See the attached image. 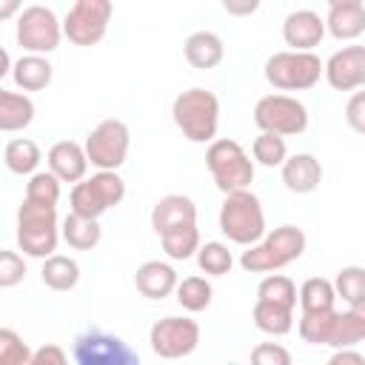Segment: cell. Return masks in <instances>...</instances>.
Wrapping results in <instances>:
<instances>
[{"mask_svg":"<svg viewBox=\"0 0 365 365\" xmlns=\"http://www.w3.org/2000/svg\"><path fill=\"white\" fill-rule=\"evenodd\" d=\"M305 231L294 222H282L268 231L257 245L240 254V268L245 274H277L279 268L297 262L305 254Z\"/></svg>","mask_w":365,"mask_h":365,"instance_id":"cell-1","label":"cell"},{"mask_svg":"<svg viewBox=\"0 0 365 365\" xmlns=\"http://www.w3.org/2000/svg\"><path fill=\"white\" fill-rule=\"evenodd\" d=\"M171 117L188 143L211 145L217 140V128H220V100L214 91H208L202 86H191L174 97Z\"/></svg>","mask_w":365,"mask_h":365,"instance_id":"cell-2","label":"cell"},{"mask_svg":"<svg viewBox=\"0 0 365 365\" xmlns=\"http://www.w3.org/2000/svg\"><path fill=\"white\" fill-rule=\"evenodd\" d=\"M57 220V205H43L23 200L17 208V248L26 257L48 259L57 251V242L63 240Z\"/></svg>","mask_w":365,"mask_h":365,"instance_id":"cell-3","label":"cell"},{"mask_svg":"<svg viewBox=\"0 0 365 365\" xmlns=\"http://www.w3.org/2000/svg\"><path fill=\"white\" fill-rule=\"evenodd\" d=\"M220 231L225 234L228 242L234 245H257L268 228H265V211H262V202L259 197L245 188V191H234V194H225L222 205H220Z\"/></svg>","mask_w":365,"mask_h":365,"instance_id":"cell-4","label":"cell"},{"mask_svg":"<svg viewBox=\"0 0 365 365\" xmlns=\"http://www.w3.org/2000/svg\"><path fill=\"white\" fill-rule=\"evenodd\" d=\"M205 168L214 177V185L222 194H234V191H245L254 182V160L248 157V151L231 140V137H217L208 148H205Z\"/></svg>","mask_w":365,"mask_h":365,"instance_id":"cell-5","label":"cell"},{"mask_svg":"<svg viewBox=\"0 0 365 365\" xmlns=\"http://www.w3.org/2000/svg\"><path fill=\"white\" fill-rule=\"evenodd\" d=\"M325 77V63L314 51H277L265 60V80L277 91H308Z\"/></svg>","mask_w":365,"mask_h":365,"instance_id":"cell-6","label":"cell"},{"mask_svg":"<svg viewBox=\"0 0 365 365\" xmlns=\"http://www.w3.org/2000/svg\"><path fill=\"white\" fill-rule=\"evenodd\" d=\"M123 197H125V180L117 171H94L83 182L71 185L68 202H71V214L100 220L108 208L120 205Z\"/></svg>","mask_w":365,"mask_h":365,"instance_id":"cell-7","label":"cell"},{"mask_svg":"<svg viewBox=\"0 0 365 365\" xmlns=\"http://www.w3.org/2000/svg\"><path fill=\"white\" fill-rule=\"evenodd\" d=\"M14 40L26 54H51L60 40H63V23L57 20L54 9L48 6H26L17 14V26H14Z\"/></svg>","mask_w":365,"mask_h":365,"instance_id":"cell-8","label":"cell"},{"mask_svg":"<svg viewBox=\"0 0 365 365\" xmlns=\"http://www.w3.org/2000/svg\"><path fill=\"white\" fill-rule=\"evenodd\" d=\"M254 125L265 134L297 137L308 128V108L291 94H265L254 106Z\"/></svg>","mask_w":365,"mask_h":365,"instance_id":"cell-9","label":"cell"},{"mask_svg":"<svg viewBox=\"0 0 365 365\" xmlns=\"http://www.w3.org/2000/svg\"><path fill=\"white\" fill-rule=\"evenodd\" d=\"M86 154H88V163L97 168V171H117L125 160H128V148H131V128L117 120V117H108L103 123H97L88 137H86Z\"/></svg>","mask_w":365,"mask_h":365,"instance_id":"cell-10","label":"cell"},{"mask_svg":"<svg viewBox=\"0 0 365 365\" xmlns=\"http://www.w3.org/2000/svg\"><path fill=\"white\" fill-rule=\"evenodd\" d=\"M74 365H143L137 351L117 334L88 328L74 339Z\"/></svg>","mask_w":365,"mask_h":365,"instance_id":"cell-11","label":"cell"},{"mask_svg":"<svg viewBox=\"0 0 365 365\" xmlns=\"http://www.w3.org/2000/svg\"><path fill=\"white\" fill-rule=\"evenodd\" d=\"M114 6L108 0H77L63 17V37L74 46H97L111 23Z\"/></svg>","mask_w":365,"mask_h":365,"instance_id":"cell-12","label":"cell"},{"mask_svg":"<svg viewBox=\"0 0 365 365\" xmlns=\"http://www.w3.org/2000/svg\"><path fill=\"white\" fill-rule=\"evenodd\" d=\"M200 322L191 319V317H163L151 325L148 331V342H151V351L160 356V359H182V356H191L200 345Z\"/></svg>","mask_w":365,"mask_h":365,"instance_id":"cell-13","label":"cell"},{"mask_svg":"<svg viewBox=\"0 0 365 365\" xmlns=\"http://www.w3.org/2000/svg\"><path fill=\"white\" fill-rule=\"evenodd\" d=\"M325 80L334 91L365 88V46H342L325 60Z\"/></svg>","mask_w":365,"mask_h":365,"instance_id":"cell-14","label":"cell"},{"mask_svg":"<svg viewBox=\"0 0 365 365\" xmlns=\"http://www.w3.org/2000/svg\"><path fill=\"white\" fill-rule=\"evenodd\" d=\"M325 17L314 9H297L282 20V40L288 51H314L325 37Z\"/></svg>","mask_w":365,"mask_h":365,"instance_id":"cell-15","label":"cell"},{"mask_svg":"<svg viewBox=\"0 0 365 365\" xmlns=\"http://www.w3.org/2000/svg\"><path fill=\"white\" fill-rule=\"evenodd\" d=\"M46 165L48 171L60 180V182H83L86 174H88V154H86V145L74 143V140H60L48 148L46 154Z\"/></svg>","mask_w":365,"mask_h":365,"instance_id":"cell-16","label":"cell"},{"mask_svg":"<svg viewBox=\"0 0 365 365\" xmlns=\"http://www.w3.org/2000/svg\"><path fill=\"white\" fill-rule=\"evenodd\" d=\"M185 225H197V202L185 194H165L154 202L151 208V228L157 231V237L185 228Z\"/></svg>","mask_w":365,"mask_h":365,"instance_id":"cell-17","label":"cell"},{"mask_svg":"<svg viewBox=\"0 0 365 365\" xmlns=\"http://www.w3.org/2000/svg\"><path fill=\"white\" fill-rule=\"evenodd\" d=\"M325 29L334 40H356L365 34V3L362 0H331Z\"/></svg>","mask_w":365,"mask_h":365,"instance_id":"cell-18","label":"cell"},{"mask_svg":"<svg viewBox=\"0 0 365 365\" xmlns=\"http://www.w3.org/2000/svg\"><path fill=\"white\" fill-rule=\"evenodd\" d=\"M279 174H282V182L291 194H314L319 188L325 171H322V163L314 154L299 151V154H291L282 163Z\"/></svg>","mask_w":365,"mask_h":365,"instance_id":"cell-19","label":"cell"},{"mask_svg":"<svg viewBox=\"0 0 365 365\" xmlns=\"http://www.w3.org/2000/svg\"><path fill=\"white\" fill-rule=\"evenodd\" d=\"M177 285H180V277H177L174 265L163 262V259H148L134 274V288L145 299H165L177 291Z\"/></svg>","mask_w":365,"mask_h":365,"instance_id":"cell-20","label":"cell"},{"mask_svg":"<svg viewBox=\"0 0 365 365\" xmlns=\"http://www.w3.org/2000/svg\"><path fill=\"white\" fill-rule=\"evenodd\" d=\"M182 51H185V60H188L194 68H200V71L217 68V66L222 63V57H225L222 37H220L217 31H208V29L191 31V34L185 37Z\"/></svg>","mask_w":365,"mask_h":365,"instance_id":"cell-21","label":"cell"},{"mask_svg":"<svg viewBox=\"0 0 365 365\" xmlns=\"http://www.w3.org/2000/svg\"><path fill=\"white\" fill-rule=\"evenodd\" d=\"M54 77V66L48 63V57L40 54H23L14 60V71L11 80L14 86L26 94V91H43Z\"/></svg>","mask_w":365,"mask_h":365,"instance_id":"cell-22","label":"cell"},{"mask_svg":"<svg viewBox=\"0 0 365 365\" xmlns=\"http://www.w3.org/2000/svg\"><path fill=\"white\" fill-rule=\"evenodd\" d=\"M34 120V100L23 91L0 88V131H23Z\"/></svg>","mask_w":365,"mask_h":365,"instance_id":"cell-23","label":"cell"},{"mask_svg":"<svg viewBox=\"0 0 365 365\" xmlns=\"http://www.w3.org/2000/svg\"><path fill=\"white\" fill-rule=\"evenodd\" d=\"M43 154H40V145L29 137H14L3 145V165L17 174V177H31L37 174V165H40Z\"/></svg>","mask_w":365,"mask_h":365,"instance_id":"cell-24","label":"cell"},{"mask_svg":"<svg viewBox=\"0 0 365 365\" xmlns=\"http://www.w3.org/2000/svg\"><path fill=\"white\" fill-rule=\"evenodd\" d=\"M60 234H63V242L74 251H91L100 245L103 240V228L97 220H88V217H80V214H68L60 225Z\"/></svg>","mask_w":365,"mask_h":365,"instance_id":"cell-25","label":"cell"},{"mask_svg":"<svg viewBox=\"0 0 365 365\" xmlns=\"http://www.w3.org/2000/svg\"><path fill=\"white\" fill-rule=\"evenodd\" d=\"M40 279H43V285L51 288V291H74L77 282H80V265H77L74 257L54 254V257L43 259Z\"/></svg>","mask_w":365,"mask_h":365,"instance_id":"cell-26","label":"cell"},{"mask_svg":"<svg viewBox=\"0 0 365 365\" xmlns=\"http://www.w3.org/2000/svg\"><path fill=\"white\" fill-rule=\"evenodd\" d=\"M251 319H254V325L262 334H268V336H285L294 328V308L257 299L254 308H251Z\"/></svg>","mask_w":365,"mask_h":365,"instance_id":"cell-27","label":"cell"},{"mask_svg":"<svg viewBox=\"0 0 365 365\" xmlns=\"http://www.w3.org/2000/svg\"><path fill=\"white\" fill-rule=\"evenodd\" d=\"M299 308H302V314L334 311V308H336V288H334V279L308 277V279L299 285Z\"/></svg>","mask_w":365,"mask_h":365,"instance_id":"cell-28","label":"cell"},{"mask_svg":"<svg viewBox=\"0 0 365 365\" xmlns=\"http://www.w3.org/2000/svg\"><path fill=\"white\" fill-rule=\"evenodd\" d=\"M174 297H177V302L182 305V311H188V314H200V311H205V308L211 305V299H214V288H211V282H208L205 277L194 274V277H182V279H180Z\"/></svg>","mask_w":365,"mask_h":365,"instance_id":"cell-29","label":"cell"},{"mask_svg":"<svg viewBox=\"0 0 365 365\" xmlns=\"http://www.w3.org/2000/svg\"><path fill=\"white\" fill-rule=\"evenodd\" d=\"M257 299L277 302V305H285V308H297L299 291H297L291 277H285V274H265L259 279V285H257Z\"/></svg>","mask_w":365,"mask_h":365,"instance_id":"cell-30","label":"cell"},{"mask_svg":"<svg viewBox=\"0 0 365 365\" xmlns=\"http://www.w3.org/2000/svg\"><path fill=\"white\" fill-rule=\"evenodd\" d=\"M336 299H342L348 308L365 302V265H342L334 277Z\"/></svg>","mask_w":365,"mask_h":365,"instance_id":"cell-31","label":"cell"},{"mask_svg":"<svg viewBox=\"0 0 365 365\" xmlns=\"http://www.w3.org/2000/svg\"><path fill=\"white\" fill-rule=\"evenodd\" d=\"M160 242H163V251L168 254V259H177V262L197 257V251H200V245H202L197 225H185V228L168 231V234L160 237Z\"/></svg>","mask_w":365,"mask_h":365,"instance_id":"cell-32","label":"cell"},{"mask_svg":"<svg viewBox=\"0 0 365 365\" xmlns=\"http://www.w3.org/2000/svg\"><path fill=\"white\" fill-rule=\"evenodd\" d=\"M197 265L205 277H225L231 268H234V254L225 242L220 240H211V242H202L200 251H197Z\"/></svg>","mask_w":365,"mask_h":365,"instance_id":"cell-33","label":"cell"},{"mask_svg":"<svg viewBox=\"0 0 365 365\" xmlns=\"http://www.w3.org/2000/svg\"><path fill=\"white\" fill-rule=\"evenodd\" d=\"M334 322H336V308L319 311V314H299L297 331H299L302 342H308V345H328L331 334H334Z\"/></svg>","mask_w":365,"mask_h":365,"instance_id":"cell-34","label":"cell"},{"mask_svg":"<svg viewBox=\"0 0 365 365\" xmlns=\"http://www.w3.org/2000/svg\"><path fill=\"white\" fill-rule=\"evenodd\" d=\"M251 154H254V163H259L262 168H282V163L291 157L288 154V145H285V137L265 134V131H259L254 137Z\"/></svg>","mask_w":365,"mask_h":365,"instance_id":"cell-35","label":"cell"},{"mask_svg":"<svg viewBox=\"0 0 365 365\" xmlns=\"http://www.w3.org/2000/svg\"><path fill=\"white\" fill-rule=\"evenodd\" d=\"M23 200L43 202V205H57V200H60V180L48 168L31 174L29 182H26V197Z\"/></svg>","mask_w":365,"mask_h":365,"instance_id":"cell-36","label":"cell"},{"mask_svg":"<svg viewBox=\"0 0 365 365\" xmlns=\"http://www.w3.org/2000/svg\"><path fill=\"white\" fill-rule=\"evenodd\" d=\"M34 351L11 328H0V365H31Z\"/></svg>","mask_w":365,"mask_h":365,"instance_id":"cell-37","label":"cell"},{"mask_svg":"<svg viewBox=\"0 0 365 365\" xmlns=\"http://www.w3.org/2000/svg\"><path fill=\"white\" fill-rule=\"evenodd\" d=\"M26 277V259L11 251V248H3L0 251V288H14L20 285Z\"/></svg>","mask_w":365,"mask_h":365,"instance_id":"cell-38","label":"cell"},{"mask_svg":"<svg viewBox=\"0 0 365 365\" xmlns=\"http://www.w3.org/2000/svg\"><path fill=\"white\" fill-rule=\"evenodd\" d=\"M251 365H294L291 351L279 342H259L251 348Z\"/></svg>","mask_w":365,"mask_h":365,"instance_id":"cell-39","label":"cell"},{"mask_svg":"<svg viewBox=\"0 0 365 365\" xmlns=\"http://www.w3.org/2000/svg\"><path fill=\"white\" fill-rule=\"evenodd\" d=\"M345 123L351 131L356 134H365V88L362 91H354L345 103Z\"/></svg>","mask_w":365,"mask_h":365,"instance_id":"cell-40","label":"cell"},{"mask_svg":"<svg viewBox=\"0 0 365 365\" xmlns=\"http://www.w3.org/2000/svg\"><path fill=\"white\" fill-rule=\"evenodd\" d=\"M31 365H68V356L60 345L54 342H46L40 348H34V356H31Z\"/></svg>","mask_w":365,"mask_h":365,"instance_id":"cell-41","label":"cell"},{"mask_svg":"<svg viewBox=\"0 0 365 365\" xmlns=\"http://www.w3.org/2000/svg\"><path fill=\"white\" fill-rule=\"evenodd\" d=\"M325 365H365V356L356 348H342V351H334Z\"/></svg>","mask_w":365,"mask_h":365,"instance_id":"cell-42","label":"cell"},{"mask_svg":"<svg viewBox=\"0 0 365 365\" xmlns=\"http://www.w3.org/2000/svg\"><path fill=\"white\" fill-rule=\"evenodd\" d=\"M222 9H225L228 14H242V17H245V14H254V11L259 9V3H257V0H245V3L225 0V3H222Z\"/></svg>","mask_w":365,"mask_h":365,"instance_id":"cell-43","label":"cell"},{"mask_svg":"<svg viewBox=\"0 0 365 365\" xmlns=\"http://www.w3.org/2000/svg\"><path fill=\"white\" fill-rule=\"evenodd\" d=\"M11 71H14V60L6 48H0V77H11Z\"/></svg>","mask_w":365,"mask_h":365,"instance_id":"cell-44","label":"cell"},{"mask_svg":"<svg viewBox=\"0 0 365 365\" xmlns=\"http://www.w3.org/2000/svg\"><path fill=\"white\" fill-rule=\"evenodd\" d=\"M23 11V6L17 3V0H6L3 6H0V20H6V17H11V14H20Z\"/></svg>","mask_w":365,"mask_h":365,"instance_id":"cell-45","label":"cell"},{"mask_svg":"<svg viewBox=\"0 0 365 365\" xmlns=\"http://www.w3.org/2000/svg\"><path fill=\"white\" fill-rule=\"evenodd\" d=\"M225 365H240V362H225Z\"/></svg>","mask_w":365,"mask_h":365,"instance_id":"cell-46","label":"cell"}]
</instances>
